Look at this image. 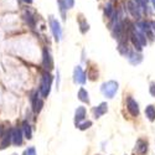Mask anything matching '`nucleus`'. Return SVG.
Masks as SVG:
<instances>
[{"instance_id":"f257e3e1","label":"nucleus","mask_w":155,"mask_h":155,"mask_svg":"<svg viewBox=\"0 0 155 155\" xmlns=\"http://www.w3.org/2000/svg\"><path fill=\"white\" fill-rule=\"evenodd\" d=\"M119 89V83L114 80H109L101 84V92L107 99H113Z\"/></svg>"},{"instance_id":"f03ea898","label":"nucleus","mask_w":155,"mask_h":155,"mask_svg":"<svg viewBox=\"0 0 155 155\" xmlns=\"http://www.w3.org/2000/svg\"><path fill=\"white\" fill-rule=\"evenodd\" d=\"M52 76H51L50 71H46L42 73L41 82H40V88H38V93L42 98H47L50 92H51V86H52Z\"/></svg>"},{"instance_id":"7ed1b4c3","label":"nucleus","mask_w":155,"mask_h":155,"mask_svg":"<svg viewBox=\"0 0 155 155\" xmlns=\"http://www.w3.org/2000/svg\"><path fill=\"white\" fill-rule=\"evenodd\" d=\"M125 107H127V110L129 112V114H130L132 117H134V118L139 117V114H140L139 103L132 96H128L125 98Z\"/></svg>"},{"instance_id":"20e7f679","label":"nucleus","mask_w":155,"mask_h":155,"mask_svg":"<svg viewBox=\"0 0 155 155\" xmlns=\"http://www.w3.org/2000/svg\"><path fill=\"white\" fill-rule=\"evenodd\" d=\"M48 22H50L51 32H52L55 40L58 42V41L61 40V37H62V28H61V25H60V22H58L54 16H50Z\"/></svg>"},{"instance_id":"39448f33","label":"nucleus","mask_w":155,"mask_h":155,"mask_svg":"<svg viewBox=\"0 0 155 155\" xmlns=\"http://www.w3.org/2000/svg\"><path fill=\"white\" fill-rule=\"evenodd\" d=\"M73 82L81 86H84L87 82V74L81 66H76L73 70Z\"/></svg>"},{"instance_id":"423d86ee","label":"nucleus","mask_w":155,"mask_h":155,"mask_svg":"<svg viewBox=\"0 0 155 155\" xmlns=\"http://www.w3.org/2000/svg\"><path fill=\"white\" fill-rule=\"evenodd\" d=\"M31 106H32L34 113H36V114L40 113L42 107H44V101L40 98V93H38L37 91L34 92L32 96H31Z\"/></svg>"},{"instance_id":"0eeeda50","label":"nucleus","mask_w":155,"mask_h":155,"mask_svg":"<svg viewBox=\"0 0 155 155\" xmlns=\"http://www.w3.org/2000/svg\"><path fill=\"white\" fill-rule=\"evenodd\" d=\"M127 9L130 12V15L135 19H139L141 16V8L139 6V4L135 2V0H128L127 3Z\"/></svg>"},{"instance_id":"6e6552de","label":"nucleus","mask_w":155,"mask_h":155,"mask_svg":"<svg viewBox=\"0 0 155 155\" xmlns=\"http://www.w3.org/2000/svg\"><path fill=\"white\" fill-rule=\"evenodd\" d=\"M149 150V143L148 140L145 139H141L139 138L135 143V147H134V153H137L138 155H145Z\"/></svg>"},{"instance_id":"1a4fd4ad","label":"nucleus","mask_w":155,"mask_h":155,"mask_svg":"<svg viewBox=\"0 0 155 155\" xmlns=\"http://www.w3.org/2000/svg\"><path fill=\"white\" fill-rule=\"evenodd\" d=\"M125 57L129 61V63L133 64V66H138V64H140L143 62V55H141L139 51H132L130 50Z\"/></svg>"},{"instance_id":"9d476101","label":"nucleus","mask_w":155,"mask_h":155,"mask_svg":"<svg viewBox=\"0 0 155 155\" xmlns=\"http://www.w3.org/2000/svg\"><path fill=\"white\" fill-rule=\"evenodd\" d=\"M107 112H108V103L107 102H102V103H99L98 106L92 108L93 117L96 119H99L101 117H103V115H104Z\"/></svg>"},{"instance_id":"9b49d317","label":"nucleus","mask_w":155,"mask_h":155,"mask_svg":"<svg viewBox=\"0 0 155 155\" xmlns=\"http://www.w3.org/2000/svg\"><path fill=\"white\" fill-rule=\"evenodd\" d=\"M24 141V135H22V130L19 128H14L11 129V143L16 145V147H20Z\"/></svg>"},{"instance_id":"f8f14e48","label":"nucleus","mask_w":155,"mask_h":155,"mask_svg":"<svg viewBox=\"0 0 155 155\" xmlns=\"http://www.w3.org/2000/svg\"><path fill=\"white\" fill-rule=\"evenodd\" d=\"M42 64L47 71H51L54 68V60L51 57V54L47 48H44V52H42Z\"/></svg>"},{"instance_id":"ddd939ff","label":"nucleus","mask_w":155,"mask_h":155,"mask_svg":"<svg viewBox=\"0 0 155 155\" xmlns=\"http://www.w3.org/2000/svg\"><path fill=\"white\" fill-rule=\"evenodd\" d=\"M86 115H87V109L83 106L77 107V109L74 110V125L77 127L81 122H83L86 119Z\"/></svg>"},{"instance_id":"4468645a","label":"nucleus","mask_w":155,"mask_h":155,"mask_svg":"<svg viewBox=\"0 0 155 155\" xmlns=\"http://www.w3.org/2000/svg\"><path fill=\"white\" fill-rule=\"evenodd\" d=\"M77 98H78V101H81L82 103H84V104H89V103H91V99H89V93H88V91L84 87L80 88L78 93H77Z\"/></svg>"},{"instance_id":"2eb2a0df","label":"nucleus","mask_w":155,"mask_h":155,"mask_svg":"<svg viewBox=\"0 0 155 155\" xmlns=\"http://www.w3.org/2000/svg\"><path fill=\"white\" fill-rule=\"evenodd\" d=\"M3 140H2V143H0V149H6L10 144H11V129H9V130L6 133H4V135L2 137Z\"/></svg>"},{"instance_id":"dca6fc26","label":"nucleus","mask_w":155,"mask_h":155,"mask_svg":"<svg viewBox=\"0 0 155 155\" xmlns=\"http://www.w3.org/2000/svg\"><path fill=\"white\" fill-rule=\"evenodd\" d=\"M145 117L149 122H155V106L154 104H148L145 107Z\"/></svg>"},{"instance_id":"f3484780","label":"nucleus","mask_w":155,"mask_h":155,"mask_svg":"<svg viewBox=\"0 0 155 155\" xmlns=\"http://www.w3.org/2000/svg\"><path fill=\"white\" fill-rule=\"evenodd\" d=\"M22 132H24V138H26L28 140H30L32 138V129H31V125L28 123V122H24L22 123Z\"/></svg>"},{"instance_id":"a211bd4d","label":"nucleus","mask_w":155,"mask_h":155,"mask_svg":"<svg viewBox=\"0 0 155 155\" xmlns=\"http://www.w3.org/2000/svg\"><path fill=\"white\" fill-rule=\"evenodd\" d=\"M24 19H25V21H26L31 28H35V25H36V19H35L34 14H31L29 10H25V12H24Z\"/></svg>"},{"instance_id":"6ab92c4d","label":"nucleus","mask_w":155,"mask_h":155,"mask_svg":"<svg viewBox=\"0 0 155 155\" xmlns=\"http://www.w3.org/2000/svg\"><path fill=\"white\" fill-rule=\"evenodd\" d=\"M78 25H80V30L82 34H86L88 30H89V25L87 22V20L83 18V16H80L78 19Z\"/></svg>"},{"instance_id":"aec40b11","label":"nucleus","mask_w":155,"mask_h":155,"mask_svg":"<svg viewBox=\"0 0 155 155\" xmlns=\"http://www.w3.org/2000/svg\"><path fill=\"white\" fill-rule=\"evenodd\" d=\"M92 124H93V122H92V120H86V119H84L83 122H81L76 127V128H78L80 130H82V132H83V130H87V129L91 128V127H92Z\"/></svg>"},{"instance_id":"412c9836","label":"nucleus","mask_w":155,"mask_h":155,"mask_svg":"<svg viewBox=\"0 0 155 155\" xmlns=\"http://www.w3.org/2000/svg\"><path fill=\"white\" fill-rule=\"evenodd\" d=\"M104 14H106V16H107V18H110V16L113 15V8H112V5H110V4H107V5H106Z\"/></svg>"},{"instance_id":"4be33fe9","label":"nucleus","mask_w":155,"mask_h":155,"mask_svg":"<svg viewBox=\"0 0 155 155\" xmlns=\"http://www.w3.org/2000/svg\"><path fill=\"white\" fill-rule=\"evenodd\" d=\"M24 155H37L35 147H29L28 149H25V151H24Z\"/></svg>"},{"instance_id":"5701e85b","label":"nucleus","mask_w":155,"mask_h":155,"mask_svg":"<svg viewBox=\"0 0 155 155\" xmlns=\"http://www.w3.org/2000/svg\"><path fill=\"white\" fill-rule=\"evenodd\" d=\"M149 93H150V96L151 97H154L155 98V82H150V84H149Z\"/></svg>"},{"instance_id":"b1692460","label":"nucleus","mask_w":155,"mask_h":155,"mask_svg":"<svg viewBox=\"0 0 155 155\" xmlns=\"http://www.w3.org/2000/svg\"><path fill=\"white\" fill-rule=\"evenodd\" d=\"M63 4L66 5L67 9H72L74 6V0H62Z\"/></svg>"},{"instance_id":"393cba45","label":"nucleus","mask_w":155,"mask_h":155,"mask_svg":"<svg viewBox=\"0 0 155 155\" xmlns=\"http://www.w3.org/2000/svg\"><path fill=\"white\" fill-rule=\"evenodd\" d=\"M149 25H150V28H151V30L155 32V21H149Z\"/></svg>"},{"instance_id":"a878e982","label":"nucleus","mask_w":155,"mask_h":155,"mask_svg":"<svg viewBox=\"0 0 155 155\" xmlns=\"http://www.w3.org/2000/svg\"><path fill=\"white\" fill-rule=\"evenodd\" d=\"M56 84H57V88H58V84H60V72L57 71V80H56Z\"/></svg>"},{"instance_id":"bb28decb","label":"nucleus","mask_w":155,"mask_h":155,"mask_svg":"<svg viewBox=\"0 0 155 155\" xmlns=\"http://www.w3.org/2000/svg\"><path fill=\"white\" fill-rule=\"evenodd\" d=\"M3 135H4V129H3V127H0V138Z\"/></svg>"},{"instance_id":"cd10ccee","label":"nucleus","mask_w":155,"mask_h":155,"mask_svg":"<svg viewBox=\"0 0 155 155\" xmlns=\"http://www.w3.org/2000/svg\"><path fill=\"white\" fill-rule=\"evenodd\" d=\"M22 2H25V3H28V4H31V3H32V0H22Z\"/></svg>"},{"instance_id":"c85d7f7f","label":"nucleus","mask_w":155,"mask_h":155,"mask_svg":"<svg viewBox=\"0 0 155 155\" xmlns=\"http://www.w3.org/2000/svg\"><path fill=\"white\" fill-rule=\"evenodd\" d=\"M151 3H153V6H154V9H155V0H151Z\"/></svg>"},{"instance_id":"c756f323","label":"nucleus","mask_w":155,"mask_h":155,"mask_svg":"<svg viewBox=\"0 0 155 155\" xmlns=\"http://www.w3.org/2000/svg\"><path fill=\"white\" fill-rule=\"evenodd\" d=\"M96 155H101V154H96Z\"/></svg>"},{"instance_id":"7c9ffc66","label":"nucleus","mask_w":155,"mask_h":155,"mask_svg":"<svg viewBox=\"0 0 155 155\" xmlns=\"http://www.w3.org/2000/svg\"><path fill=\"white\" fill-rule=\"evenodd\" d=\"M12 155H16V154H12Z\"/></svg>"},{"instance_id":"2f4dec72","label":"nucleus","mask_w":155,"mask_h":155,"mask_svg":"<svg viewBox=\"0 0 155 155\" xmlns=\"http://www.w3.org/2000/svg\"><path fill=\"white\" fill-rule=\"evenodd\" d=\"M124 155H127V154H124Z\"/></svg>"}]
</instances>
